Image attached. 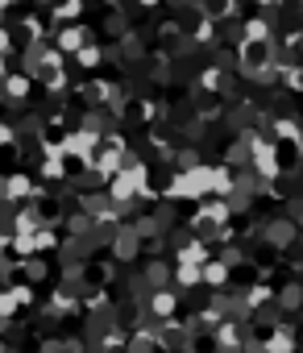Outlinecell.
Listing matches in <instances>:
<instances>
[{
  "label": "cell",
  "instance_id": "6da1fadb",
  "mask_svg": "<svg viewBox=\"0 0 303 353\" xmlns=\"http://www.w3.org/2000/svg\"><path fill=\"white\" fill-rule=\"evenodd\" d=\"M279 150L274 146H258V167H262V175H279V158H274Z\"/></svg>",
  "mask_w": 303,
  "mask_h": 353
},
{
  "label": "cell",
  "instance_id": "7a4b0ae2",
  "mask_svg": "<svg viewBox=\"0 0 303 353\" xmlns=\"http://www.w3.org/2000/svg\"><path fill=\"white\" fill-rule=\"evenodd\" d=\"M25 191H29V179H25V175H13V179L5 183V196H25Z\"/></svg>",
  "mask_w": 303,
  "mask_h": 353
},
{
  "label": "cell",
  "instance_id": "3957f363",
  "mask_svg": "<svg viewBox=\"0 0 303 353\" xmlns=\"http://www.w3.org/2000/svg\"><path fill=\"white\" fill-rule=\"evenodd\" d=\"M204 258H208V253H204L199 245H187L183 253H179V262H204Z\"/></svg>",
  "mask_w": 303,
  "mask_h": 353
},
{
  "label": "cell",
  "instance_id": "277c9868",
  "mask_svg": "<svg viewBox=\"0 0 303 353\" xmlns=\"http://www.w3.org/2000/svg\"><path fill=\"white\" fill-rule=\"evenodd\" d=\"M170 308H174V299H170V295H158V299H154V312H158V316H166Z\"/></svg>",
  "mask_w": 303,
  "mask_h": 353
},
{
  "label": "cell",
  "instance_id": "5b68a950",
  "mask_svg": "<svg viewBox=\"0 0 303 353\" xmlns=\"http://www.w3.org/2000/svg\"><path fill=\"white\" fill-rule=\"evenodd\" d=\"M96 58H100V50H92V46H87V50H79V62H83V67H92Z\"/></svg>",
  "mask_w": 303,
  "mask_h": 353
},
{
  "label": "cell",
  "instance_id": "8992f818",
  "mask_svg": "<svg viewBox=\"0 0 303 353\" xmlns=\"http://www.w3.org/2000/svg\"><path fill=\"white\" fill-rule=\"evenodd\" d=\"M100 171H104V175L116 171V154H104V158H100Z\"/></svg>",
  "mask_w": 303,
  "mask_h": 353
},
{
  "label": "cell",
  "instance_id": "52a82bcc",
  "mask_svg": "<svg viewBox=\"0 0 303 353\" xmlns=\"http://www.w3.org/2000/svg\"><path fill=\"white\" fill-rule=\"evenodd\" d=\"M9 91L13 96H25V79H9Z\"/></svg>",
  "mask_w": 303,
  "mask_h": 353
},
{
  "label": "cell",
  "instance_id": "ba28073f",
  "mask_svg": "<svg viewBox=\"0 0 303 353\" xmlns=\"http://www.w3.org/2000/svg\"><path fill=\"white\" fill-rule=\"evenodd\" d=\"M9 312H13V299H9V295H0V316H9Z\"/></svg>",
  "mask_w": 303,
  "mask_h": 353
},
{
  "label": "cell",
  "instance_id": "9c48e42d",
  "mask_svg": "<svg viewBox=\"0 0 303 353\" xmlns=\"http://www.w3.org/2000/svg\"><path fill=\"white\" fill-rule=\"evenodd\" d=\"M9 137H13V129H5V125H0V146H5Z\"/></svg>",
  "mask_w": 303,
  "mask_h": 353
},
{
  "label": "cell",
  "instance_id": "30bf717a",
  "mask_svg": "<svg viewBox=\"0 0 303 353\" xmlns=\"http://www.w3.org/2000/svg\"><path fill=\"white\" fill-rule=\"evenodd\" d=\"M145 5H158V0H145Z\"/></svg>",
  "mask_w": 303,
  "mask_h": 353
}]
</instances>
